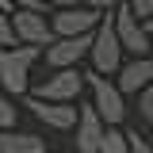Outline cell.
<instances>
[{"label":"cell","mask_w":153,"mask_h":153,"mask_svg":"<svg viewBox=\"0 0 153 153\" xmlns=\"http://www.w3.org/2000/svg\"><path fill=\"white\" fill-rule=\"evenodd\" d=\"M46 54V46L16 42V46H0V84L8 96H27L31 88V65Z\"/></svg>","instance_id":"obj_1"},{"label":"cell","mask_w":153,"mask_h":153,"mask_svg":"<svg viewBox=\"0 0 153 153\" xmlns=\"http://www.w3.org/2000/svg\"><path fill=\"white\" fill-rule=\"evenodd\" d=\"M92 69H100L107 76L123 69V38L115 27V12H103V19L92 35Z\"/></svg>","instance_id":"obj_2"},{"label":"cell","mask_w":153,"mask_h":153,"mask_svg":"<svg viewBox=\"0 0 153 153\" xmlns=\"http://www.w3.org/2000/svg\"><path fill=\"white\" fill-rule=\"evenodd\" d=\"M84 80H88V88H92V103L100 107V115L107 119V126H119L123 123V115H126V103H123V88H119V80H111L107 73H100V69H92V73H84Z\"/></svg>","instance_id":"obj_3"},{"label":"cell","mask_w":153,"mask_h":153,"mask_svg":"<svg viewBox=\"0 0 153 153\" xmlns=\"http://www.w3.org/2000/svg\"><path fill=\"white\" fill-rule=\"evenodd\" d=\"M115 27H119V38H123V50H130L134 57L153 54V31L146 27V19L130 8V0L115 8Z\"/></svg>","instance_id":"obj_4"},{"label":"cell","mask_w":153,"mask_h":153,"mask_svg":"<svg viewBox=\"0 0 153 153\" xmlns=\"http://www.w3.org/2000/svg\"><path fill=\"white\" fill-rule=\"evenodd\" d=\"M27 107H31V115H35L42 126H50V130H76V119H80V100L73 103H65V100H42V96H35V100H27Z\"/></svg>","instance_id":"obj_5"},{"label":"cell","mask_w":153,"mask_h":153,"mask_svg":"<svg viewBox=\"0 0 153 153\" xmlns=\"http://www.w3.org/2000/svg\"><path fill=\"white\" fill-rule=\"evenodd\" d=\"M92 35L96 31H84V35H61L46 46V65L50 69H65V65H80V57H92Z\"/></svg>","instance_id":"obj_6"},{"label":"cell","mask_w":153,"mask_h":153,"mask_svg":"<svg viewBox=\"0 0 153 153\" xmlns=\"http://www.w3.org/2000/svg\"><path fill=\"white\" fill-rule=\"evenodd\" d=\"M100 19H103V12L92 8V4H69V8H57L54 16H50V23H54V35L61 38V35H84V31H96Z\"/></svg>","instance_id":"obj_7"},{"label":"cell","mask_w":153,"mask_h":153,"mask_svg":"<svg viewBox=\"0 0 153 153\" xmlns=\"http://www.w3.org/2000/svg\"><path fill=\"white\" fill-rule=\"evenodd\" d=\"M12 19H16V35L19 42H31V46H50L54 42V23L46 19V12L42 8H16L12 12Z\"/></svg>","instance_id":"obj_8"},{"label":"cell","mask_w":153,"mask_h":153,"mask_svg":"<svg viewBox=\"0 0 153 153\" xmlns=\"http://www.w3.org/2000/svg\"><path fill=\"white\" fill-rule=\"evenodd\" d=\"M84 84H88L84 73H76V65H65V69H54V73L46 76V80L38 84L35 96H42V100H65V103H76Z\"/></svg>","instance_id":"obj_9"},{"label":"cell","mask_w":153,"mask_h":153,"mask_svg":"<svg viewBox=\"0 0 153 153\" xmlns=\"http://www.w3.org/2000/svg\"><path fill=\"white\" fill-rule=\"evenodd\" d=\"M107 134V119L100 115L96 103H80V119H76V153H96Z\"/></svg>","instance_id":"obj_10"},{"label":"cell","mask_w":153,"mask_h":153,"mask_svg":"<svg viewBox=\"0 0 153 153\" xmlns=\"http://www.w3.org/2000/svg\"><path fill=\"white\" fill-rule=\"evenodd\" d=\"M146 84H153V54H138L119 69V88L126 96H138Z\"/></svg>","instance_id":"obj_11"},{"label":"cell","mask_w":153,"mask_h":153,"mask_svg":"<svg viewBox=\"0 0 153 153\" xmlns=\"http://www.w3.org/2000/svg\"><path fill=\"white\" fill-rule=\"evenodd\" d=\"M0 153H46V138L8 126V130H0Z\"/></svg>","instance_id":"obj_12"},{"label":"cell","mask_w":153,"mask_h":153,"mask_svg":"<svg viewBox=\"0 0 153 153\" xmlns=\"http://www.w3.org/2000/svg\"><path fill=\"white\" fill-rule=\"evenodd\" d=\"M96 153H134V149H130V134L107 126V134H103V142H100V149H96Z\"/></svg>","instance_id":"obj_13"},{"label":"cell","mask_w":153,"mask_h":153,"mask_svg":"<svg viewBox=\"0 0 153 153\" xmlns=\"http://www.w3.org/2000/svg\"><path fill=\"white\" fill-rule=\"evenodd\" d=\"M19 35H16V19L8 8H0V46H16Z\"/></svg>","instance_id":"obj_14"},{"label":"cell","mask_w":153,"mask_h":153,"mask_svg":"<svg viewBox=\"0 0 153 153\" xmlns=\"http://www.w3.org/2000/svg\"><path fill=\"white\" fill-rule=\"evenodd\" d=\"M138 115H142V123H153V84L138 92Z\"/></svg>","instance_id":"obj_15"},{"label":"cell","mask_w":153,"mask_h":153,"mask_svg":"<svg viewBox=\"0 0 153 153\" xmlns=\"http://www.w3.org/2000/svg\"><path fill=\"white\" fill-rule=\"evenodd\" d=\"M8 126H16V103L8 96H0V130H8Z\"/></svg>","instance_id":"obj_16"},{"label":"cell","mask_w":153,"mask_h":153,"mask_svg":"<svg viewBox=\"0 0 153 153\" xmlns=\"http://www.w3.org/2000/svg\"><path fill=\"white\" fill-rule=\"evenodd\" d=\"M130 149L134 153H153V146L146 142V138H138V130H130Z\"/></svg>","instance_id":"obj_17"},{"label":"cell","mask_w":153,"mask_h":153,"mask_svg":"<svg viewBox=\"0 0 153 153\" xmlns=\"http://www.w3.org/2000/svg\"><path fill=\"white\" fill-rule=\"evenodd\" d=\"M130 8H134L142 19H149V16H153V0H130Z\"/></svg>","instance_id":"obj_18"},{"label":"cell","mask_w":153,"mask_h":153,"mask_svg":"<svg viewBox=\"0 0 153 153\" xmlns=\"http://www.w3.org/2000/svg\"><path fill=\"white\" fill-rule=\"evenodd\" d=\"M84 4H92V8H100V12H115V8L126 4V0H84Z\"/></svg>","instance_id":"obj_19"},{"label":"cell","mask_w":153,"mask_h":153,"mask_svg":"<svg viewBox=\"0 0 153 153\" xmlns=\"http://www.w3.org/2000/svg\"><path fill=\"white\" fill-rule=\"evenodd\" d=\"M12 8H42L46 12V0H12Z\"/></svg>","instance_id":"obj_20"},{"label":"cell","mask_w":153,"mask_h":153,"mask_svg":"<svg viewBox=\"0 0 153 153\" xmlns=\"http://www.w3.org/2000/svg\"><path fill=\"white\" fill-rule=\"evenodd\" d=\"M69 4H76V0H46V8H69Z\"/></svg>","instance_id":"obj_21"},{"label":"cell","mask_w":153,"mask_h":153,"mask_svg":"<svg viewBox=\"0 0 153 153\" xmlns=\"http://www.w3.org/2000/svg\"><path fill=\"white\" fill-rule=\"evenodd\" d=\"M0 8H8V12H16V8H12V0H0Z\"/></svg>","instance_id":"obj_22"},{"label":"cell","mask_w":153,"mask_h":153,"mask_svg":"<svg viewBox=\"0 0 153 153\" xmlns=\"http://www.w3.org/2000/svg\"><path fill=\"white\" fill-rule=\"evenodd\" d=\"M146 27H149V31H153V16H149V19H146Z\"/></svg>","instance_id":"obj_23"}]
</instances>
